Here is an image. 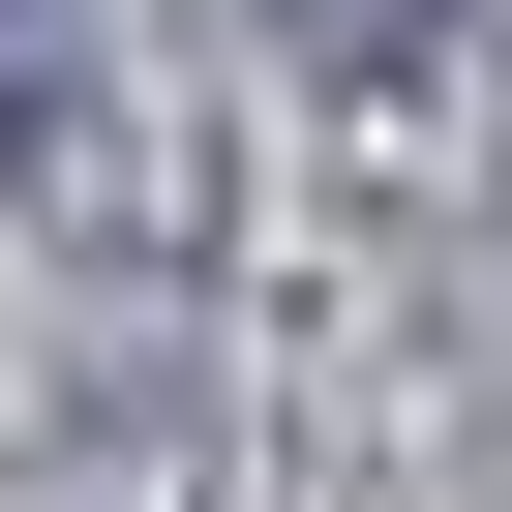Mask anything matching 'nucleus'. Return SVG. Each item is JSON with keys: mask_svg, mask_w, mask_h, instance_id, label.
I'll list each match as a JSON object with an SVG mask.
<instances>
[{"mask_svg": "<svg viewBox=\"0 0 512 512\" xmlns=\"http://www.w3.org/2000/svg\"><path fill=\"white\" fill-rule=\"evenodd\" d=\"M0 151H61V31H31V0H0Z\"/></svg>", "mask_w": 512, "mask_h": 512, "instance_id": "obj_2", "label": "nucleus"}, {"mask_svg": "<svg viewBox=\"0 0 512 512\" xmlns=\"http://www.w3.org/2000/svg\"><path fill=\"white\" fill-rule=\"evenodd\" d=\"M272 31H302V61H422L452 0H272Z\"/></svg>", "mask_w": 512, "mask_h": 512, "instance_id": "obj_1", "label": "nucleus"}]
</instances>
